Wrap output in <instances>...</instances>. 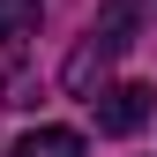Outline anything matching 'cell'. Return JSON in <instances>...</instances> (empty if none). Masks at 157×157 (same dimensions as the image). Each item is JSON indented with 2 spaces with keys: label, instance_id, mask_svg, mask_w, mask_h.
Masks as SVG:
<instances>
[{
  "label": "cell",
  "instance_id": "6da1fadb",
  "mask_svg": "<svg viewBox=\"0 0 157 157\" xmlns=\"http://www.w3.org/2000/svg\"><path fill=\"white\" fill-rule=\"evenodd\" d=\"M142 23H150V0H105V8H97V23L82 30V45H75L67 67H60L67 97H97V90H105V67L135 45V30H142Z\"/></svg>",
  "mask_w": 157,
  "mask_h": 157
},
{
  "label": "cell",
  "instance_id": "7a4b0ae2",
  "mask_svg": "<svg viewBox=\"0 0 157 157\" xmlns=\"http://www.w3.org/2000/svg\"><path fill=\"white\" fill-rule=\"evenodd\" d=\"M90 105H97V127H105V135H135V127L157 112V90H150V82H105Z\"/></svg>",
  "mask_w": 157,
  "mask_h": 157
},
{
  "label": "cell",
  "instance_id": "3957f363",
  "mask_svg": "<svg viewBox=\"0 0 157 157\" xmlns=\"http://www.w3.org/2000/svg\"><path fill=\"white\" fill-rule=\"evenodd\" d=\"M15 157H82V135L75 127H30L15 142Z\"/></svg>",
  "mask_w": 157,
  "mask_h": 157
},
{
  "label": "cell",
  "instance_id": "277c9868",
  "mask_svg": "<svg viewBox=\"0 0 157 157\" xmlns=\"http://www.w3.org/2000/svg\"><path fill=\"white\" fill-rule=\"evenodd\" d=\"M37 15H45V0H0V37H30Z\"/></svg>",
  "mask_w": 157,
  "mask_h": 157
},
{
  "label": "cell",
  "instance_id": "5b68a950",
  "mask_svg": "<svg viewBox=\"0 0 157 157\" xmlns=\"http://www.w3.org/2000/svg\"><path fill=\"white\" fill-rule=\"evenodd\" d=\"M150 8H157V0H150Z\"/></svg>",
  "mask_w": 157,
  "mask_h": 157
}]
</instances>
